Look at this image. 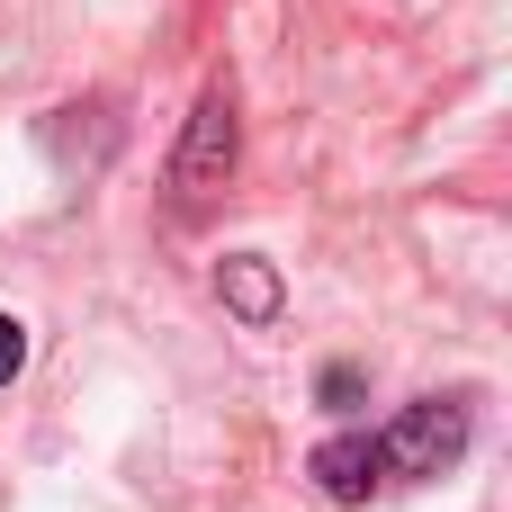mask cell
<instances>
[{
    "label": "cell",
    "instance_id": "cell-3",
    "mask_svg": "<svg viewBox=\"0 0 512 512\" xmlns=\"http://www.w3.org/2000/svg\"><path fill=\"white\" fill-rule=\"evenodd\" d=\"M315 486H324V504H369L387 477H378V441L369 432H333L324 450H315Z\"/></svg>",
    "mask_w": 512,
    "mask_h": 512
},
{
    "label": "cell",
    "instance_id": "cell-5",
    "mask_svg": "<svg viewBox=\"0 0 512 512\" xmlns=\"http://www.w3.org/2000/svg\"><path fill=\"white\" fill-rule=\"evenodd\" d=\"M315 396H324V405H333V414H351V405H360V369H351V360H333V369H324V387H315Z\"/></svg>",
    "mask_w": 512,
    "mask_h": 512
},
{
    "label": "cell",
    "instance_id": "cell-6",
    "mask_svg": "<svg viewBox=\"0 0 512 512\" xmlns=\"http://www.w3.org/2000/svg\"><path fill=\"white\" fill-rule=\"evenodd\" d=\"M18 369H27V324H18V315H0V387H9Z\"/></svg>",
    "mask_w": 512,
    "mask_h": 512
},
{
    "label": "cell",
    "instance_id": "cell-4",
    "mask_svg": "<svg viewBox=\"0 0 512 512\" xmlns=\"http://www.w3.org/2000/svg\"><path fill=\"white\" fill-rule=\"evenodd\" d=\"M216 297L243 315V324H279V270L261 261V252H234V261H216Z\"/></svg>",
    "mask_w": 512,
    "mask_h": 512
},
{
    "label": "cell",
    "instance_id": "cell-2",
    "mask_svg": "<svg viewBox=\"0 0 512 512\" xmlns=\"http://www.w3.org/2000/svg\"><path fill=\"white\" fill-rule=\"evenodd\" d=\"M234 153H243L234 90H225V81H207V90H198V108H189V126H180L171 189H180V198H207V189H225V180H234Z\"/></svg>",
    "mask_w": 512,
    "mask_h": 512
},
{
    "label": "cell",
    "instance_id": "cell-1",
    "mask_svg": "<svg viewBox=\"0 0 512 512\" xmlns=\"http://www.w3.org/2000/svg\"><path fill=\"white\" fill-rule=\"evenodd\" d=\"M468 396H423V405H405L387 432H369L378 441V477H450L459 459H468Z\"/></svg>",
    "mask_w": 512,
    "mask_h": 512
}]
</instances>
